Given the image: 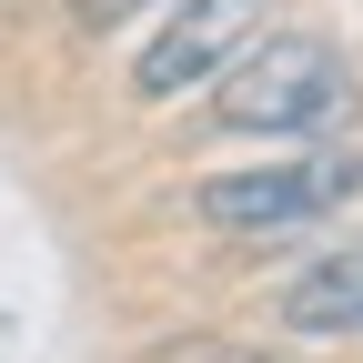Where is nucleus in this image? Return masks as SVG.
Instances as JSON below:
<instances>
[{
	"label": "nucleus",
	"instance_id": "f257e3e1",
	"mask_svg": "<svg viewBox=\"0 0 363 363\" xmlns=\"http://www.w3.org/2000/svg\"><path fill=\"white\" fill-rule=\"evenodd\" d=\"M212 81H222V121L233 131H272V142L333 131L353 111V61L323 30H272V40H252V51H233Z\"/></svg>",
	"mask_w": 363,
	"mask_h": 363
},
{
	"label": "nucleus",
	"instance_id": "39448f33",
	"mask_svg": "<svg viewBox=\"0 0 363 363\" xmlns=\"http://www.w3.org/2000/svg\"><path fill=\"white\" fill-rule=\"evenodd\" d=\"M71 11H81L91 30H111V21H131V11H152V0H71Z\"/></svg>",
	"mask_w": 363,
	"mask_h": 363
},
{
	"label": "nucleus",
	"instance_id": "20e7f679",
	"mask_svg": "<svg viewBox=\"0 0 363 363\" xmlns=\"http://www.w3.org/2000/svg\"><path fill=\"white\" fill-rule=\"evenodd\" d=\"M283 333H363V242L353 252H323L313 272H293Z\"/></svg>",
	"mask_w": 363,
	"mask_h": 363
},
{
	"label": "nucleus",
	"instance_id": "f03ea898",
	"mask_svg": "<svg viewBox=\"0 0 363 363\" xmlns=\"http://www.w3.org/2000/svg\"><path fill=\"white\" fill-rule=\"evenodd\" d=\"M353 192H363V152H293V162L202 182V222H212V233H293V222L333 212Z\"/></svg>",
	"mask_w": 363,
	"mask_h": 363
},
{
	"label": "nucleus",
	"instance_id": "7ed1b4c3",
	"mask_svg": "<svg viewBox=\"0 0 363 363\" xmlns=\"http://www.w3.org/2000/svg\"><path fill=\"white\" fill-rule=\"evenodd\" d=\"M262 11H272V0H182V11L142 40L131 91H142V101H182V91H202V81L262 30Z\"/></svg>",
	"mask_w": 363,
	"mask_h": 363
}]
</instances>
